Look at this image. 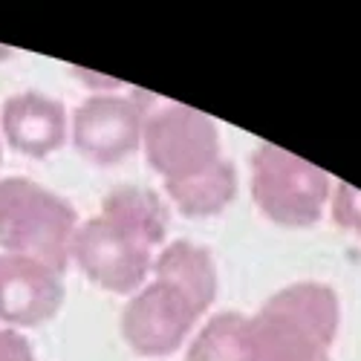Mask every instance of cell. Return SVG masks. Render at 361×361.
<instances>
[{"label": "cell", "instance_id": "cell-1", "mask_svg": "<svg viewBox=\"0 0 361 361\" xmlns=\"http://www.w3.org/2000/svg\"><path fill=\"white\" fill-rule=\"evenodd\" d=\"M78 228L75 208L26 176L0 179V249L41 260L64 275Z\"/></svg>", "mask_w": 361, "mask_h": 361}, {"label": "cell", "instance_id": "cell-2", "mask_svg": "<svg viewBox=\"0 0 361 361\" xmlns=\"http://www.w3.org/2000/svg\"><path fill=\"white\" fill-rule=\"evenodd\" d=\"M333 197L329 173L292 150L260 142L252 154V200L260 212L286 228H310L324 217Z\"/></svg>", "mask_w": 361, "mask_h": 361}, {"label": "cell", "instance_id": "cell-3", "mask_svg": "<svg viewBox=\"0 0 361 361\" xmlns=\"http://www.w3.org/2000/svg\"><path fill=\"white\" fill-rule=\"evenodd\" d=\"M142 147L162 183H183L214 168L220 154V128L212 116L188 104H165L147 110Z\"/></svg>", "mask_w": 361, "mask_h": 361}, {"label": "cell", "instance_id": "cell-4", "mask_svg": "<svg viewBox=\"0 0 361 361\" xmlns=\"http://www.w3.org/2000/svg\"><path fill=\"white\" fill-rule=\"evenodd\" d=\"M70 260L96 286L113 295H133L145 286L154 266V249L104 214H96L75 228Z\"/></svg>", "mask_w": 361, "mask_h": 361}, {"label": "cell", "instance_id": "cell-5", "mask_svg": "<svg viewBox=\"0 0 361 361\" xmlns=\"http://www.w3.org/2000/svg\"><path fill=\"white\" fill-rule=\"evenodd\" d=\"M147 102L133 96L96 93L73 113V147L96 165H116L142 147Z\"/></svg>", "mask_w": 361, "mask_h": 361}, {"label": "cell", "instance_id": "cell-6", "mask_svg": "<svg viewBox=\"0 0 361 361\" xmlns=\"http://www.w3.org/2000/svg\"><path fill=\"white\" fill-rule=\"evenodd\" d=\"M197 318L200 312L188 304L185 295H179L162 281H150L130 295L118 326L133 353L162 358L185 344Z\"/></svg>", "mask_w": 361, "mask_h": 361}, {"label": "cell", "instance_id": "cell-7", "mask_svg": "<svg viewBox=\"0 0 361 361\" xmlns=\"http://www.w3.org/2000/svg\"><path fill=\"white\" fill-rule=\"evenodd\" d=\"M64 304V275L41 260L0 252V321L9 329L41 326Z\"/></svg>", "mask_w": 361, "mask_h": 361}, {"label": "cell", "instance_id": "cell-8", "mask_svg": "<svg viewBox=\"0 0 361 361\" xmlns=\"http://www.w3.org/2000/svg\"><path fill=\"white\" fill-rule=\"evenodd\" d=\"M67 110L58 99H49L38 90L9 96L0 107V133L6 145L20 157L44 159L67 142Z\"/></svg>", "mask_w": 361, "mask_h": 361}, {"label": "cell", "instance_id": "cell-9", "mask_svg": "<svg viewBox=\"0 0 361 361\" xmlns=\"http://www.w3.org/2000/svg\"><path fill=\"white\" fill-rule=\"evenodd\" d=\"M150 272H154V281H162L179 295H185L200 315L212 310L217 298V266L208 249L191 240H173L154 257Z\"/></svg>", "mask_w": 361, "mask_h": 361}, {"label": "cell", "instance_id": "cell-10", "mask_svg": "<svg viewBox=\"0 0 361 361\" xmlns=\"http://www.w3.org/2000/svg\"><path fill=\"white\" fill-rule=\"evenodd\" d=\"M249 355L252 361H333L329 344L315 333L266 310L249 318Z\"/></svg>", "mask_w": 361, "mask_h": 361}, {"label": "cell", "instance_id": "cell-11", "mask_svg": "<svg viewBox=\"0 0 361 361\" xmlns=\"http://www.w3.org/2000/svg\"><path fill=\"white\" fill-rule=\"evenodd\" d=\"M260 310L283 315L300 326H307L310 333H315L329 347H333V341L338 336L341 304H338L336 289L326 283H318V281L289 283V286L278 289L272 298H266V304Z\"/></svg>", "mask_w": 361, "mask_h": 361}, {"label": "cell", "instance_id": "cell-12", "mask_svg": "<svg viewBox=\"0 0 361 361\" xmlns=\"http://www.w3.org/2000/svg\"><path fill=\"white\" fill-rule=\"evenodd\" d=\"M102 214L118 223L125 231H130L133 237H139L150 249L162 246L168 237V220H171L168 208L162 197L150 188H142V185L113 188L102 202Z\"/></svg>", "mask_w": 361, "mask_h": 361}, {"label": "cell", "instance_id": "cell-13", "mask_svg": "<svg viewBox=\"0 0 361 361\" xmlns=\"http://www.w3.org/2000/svg\"><path fill=\"white\" fill-rule=\"evenodd\" d=\"M165 194L185 217H214L226 212L237 197V171L223 157L214 168H208L200 176L183 179V183H165Z\"/></svg>", "mask_w": 361, "mask_h": 361}, {"label": "cell", "instance_id": "cell-14", "mask_svg": "<svg viewBox=\"0 0 361 361\" xmlns=\"http://www.w3.org/2000/svg\"><path fill=\"white\" fill-rule=\"evenodd\" d=\"M185 361H252L249 318L240 312H217L194 336Z\"/></svg>", "mask_w": 361, "mask_h": 361}, {"label": "cell", "instance_id": "cell-15", "mask_svg": "<svg viewBox=\"0 0 361 361\" xmlns=\"http://www.w3.org/2000/svg\"><path fill=\"white\" fill-rule=\"evenodd\" d=\"M329 200H333L336 226H341L353 234H361V191L350 183H336V191Z\"/></svg>", "mask_w": 361, "mask_h": 361}, {"label": "cell", "instance_id": "cell-16", "mask_svg": "<svg viewBox=\"0 0 361 361\" xmlns=\"http://www.w3.org/2000/svg\"><path fill=\"white\" fill-rule=\"evenodd\" d=\"M0 361H35L32 344H29L18 329L0 326Z\"/></svg>", "mask_w": 361, "mask_h": 361}]
</instances>
